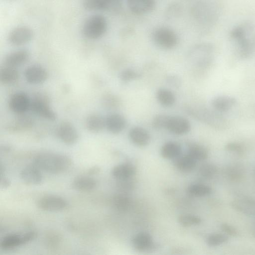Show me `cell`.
Returning <instances> with one entry per match:
<instances>
[{
    "label": "cell",
    "instance_id": "cell-4",
    "mask_svg": "<svg viewBox=\"0 0 255 255\" xmlns=\"http://www.w3.org/2000/svg\"><path fill=\"white\" fill-rule=\"evenodd\" d=\"M152 39L157 46L165 49L174 48L178 42V37L175 32L170 28L163 27L153 31Z\"/></svg>",
    "mask_w": 255,
    "mask_h": 255
},
{
    "label": "cell",
    "instance_id": "cell-42",
    "mask_svg": "<svg viewBox=\"0 0 255 255\" xmlns=\"http://www.w3.org/2000/svg\"><path fill=\"white\" fill-rule=\"evenodd\" d=\"M0 185L1 187L6 188L9 187L10 184V181L4 176H0Z\"/></svg>",
    "mask_w": 255,
    "mask_h": 255
},
{
    "label": "cell",
    "instance_id": "cell-38",
    "mask_svg": "<svg viewBox=\"0 0 255 255\" xmlns=\"http://www.w3.org/2000/svg\"><path fill=\"white\" fill-rule=\"evenodd\" d=\"M170 116L164 114L156 115L153 119L152 125L156 129L166 128V125Z\"/></svg>",
    "mask_w": 255,
    "mask_h": 255
},
{
    "label": "cell",
    "instance_id": "cell-32",
    "mask_svg": "<svg viewBox=\"0 0 255 255\" xmlns=\"http://www.w3.org/2000/svg\"><path fill=\"white\" fill-rule=\"evenodd\" d=\"M212 191V188L206 185L195 184L189 186L188 188V193L195 197H203L210 195Z\"/></svg>",
    "mask_w": 255,
    "mask_h": 255
},
{
    "label": "cell",
    "instance_id": "cell-2",
    "mask_svg": "<svg viewBox=\"0 0 255 255\" xmlns=\"http://www.w3.org/2000/svg\"><path fill=\"white\" fill-rule=\"evenodd\" d=\"M33 163L41 170L52 174H59L70 168L72 160L66 155L45 152L35 155Z\"/></svg>",
    "mask_w": 255,
    "mask_h": 255
},
{
    "label": "cell",
    "instance_id": "cell-24",
    "mask_svg": "<svg viewBox=\"0 0 255 255\" xmlns=\"http://www.w3.org/2000/svg\"><path fill=\"white\" fill-rule=\"evenodd\" d=\"M129 137L133 143L140 146L146 145L150 140V136L147 131L139 127L131 128L129 131Z\"/></svg>",
    "mask_w": 255,
    "mask_h": 255
},
{
    "label": "cell",
    "instance_id": "cell-29",
    "mask_svg": "<svg viewBox=\"0 0 255 255\" xmlns=\"http://www.w3.org/2000/svg\"><path fill=\"white\" fill-rule=\"evenodd\" d=\"M156 98L159 103L164 107L172 106L175 101L174 94L169 90L161 88L156 92Z\"/></svg>",
    "mask_w": 255,
    "mask_h": 255
},
{
    "label": "cell",
    "instance_id": "cell-44",
    "mask_svg": "<svg viewBox=\"0 0 255 255\" xmlns=\"http://www.w3.org/2000/svg\"><path fill=\"white\" fill-rule=\"evenodd\" d=\"M252 235L254 238H255V227L253 230Z\"/></svg>",
    "mask_w": 255,
    "mask_h": 255
},
{
    "label": "cell",
    "instance_id": "cell-31",
    "mask_svg": "<svg viewBox=\"0 0 255 255\" xmlns=\"http://www.w3.org/2000/svg\"><path fill=\"white\" fill-rule=\"evenodd\" d=\"M32 119L24 114L19 115L13 124L10 125V129L12 130H24L30 128L33 125Z\"/></svg>",
    "mask_w": 255,
    "mask_h": 255
},
{
    "label": "cell",
    "instance_id": "cell-20",
    "mask_svg": "<svg viewBox=\"0 0 255 255\" xmlns=\"http://www.w3.org/2000/svg\"><path fill=\"white\" fill-rule=\"evenodd\" d=\"M130 10L136 14L147 13L154 8V0H128Z\"/></svg>",
    "mask_w": 255,
    "mask_h": 255
},
{
    "label": "cell",
    "instance_id": "cell-14",
    "mask_svg": "<svg viewBox=\"0 0 255 255\" xmlns=\"http://www.w3.org/2000/svg\"><path fill=\"white\" fill-rule=\"evenodd\" d=\"M22 180L29 185H37L42 181L41 169L35 164H29L22 168L20 173Z\"/></svg>",
    "mask_w": 255,
    "mask_h": 255
},
{
    "label": "cell",
    "instance_id": "cell-6",
    "mask_svg": "<svg viewBox=\"0 0 255 255\" xmlns=\"http://www.w3.org/2000/svg\"><path fill=\"white\" fill-rule=\"evenodd\" d=\"M37 236L34 231H29L23 234H12L4 237L0 243L1 249L11 250L29 243Z\"/></svg>",
    "mask_w": 255,
    "mask_h": 255
},
{
    "label": "cell",
    "instance_id": "cell-13",
    "mask_svg": "<svg viewBox=\"0 0 255 255\" xmlns=\"http://www.w3.org/2000/svg\"><path fill=\"white\" fill-rule=\"evenodd\" d=\"M24 74L26 81L32 85L41 84L48 78L47 70L39 65H32L28 67Z\"/></svg>",
    "mask_w": 255,
    "mask_h": 255
},
{
    "label": "cell",
    "instance_id": "cell-5",
    "mask_svg": "<svg viewBox=\"0 0 255 255\" xmlns=\"http://www.w3.org/2000/svg\"><path fill=\"white\" fill-rule=\"evenodd\" d=\"M197 17L205 25L212 26L216 23L219 16L217 6L209 2H201L198 6Z\"/></svg>",
    "mask_w": 255,
    "mask_h": 255
},
{
    "label": "cell",
    "instance_id": "cell-40",
    "mask_svg": "<svg viewBox=\"0 0 255 255\" xmlns=\"http://www.w3.org/2000/svg\"><path fill=\"white\" fill-rule=\"evenodd\" d=\"M225 149L230 152L238 155L242 154L244 152L243 146L237 142H229L225 146Z\"/></svg>",
    "mask_w": 255,
    "mask_h": 255
},
{
    "label": "cell",
    "instance_id": "cell-7",
    "mask_svg": "<svg viewBox=\"0 0 255 255\" xmlns=\"http://www.w3.org/2000/svg\"><path fill=\"white\" fill-rule=\"evenodd\" d=\"M30 109L37 115L46 120L54 121L56 114L50 108L47 98L42 95L36 96L31 101Z\"/></svg>",
    "mask_w": 255,
    "mask_h": 255
},
{
    "label": "cell",
    "instance_id": "cell-37",
    "mask_svg": "<svg viewBox=\"0 0 255 255\" xmlns=\"http://www.w3.org/2000/svg\"><path fill=\"white\" fill-rule=\"evenodd\" d=\"M218 172V167L212 163H205L201 166L199 169L200 175L206 178H211Z\"/></svg>",
    "mask_w": 255,
    "mask_h": 255
},
{
    "label": "cell",
    "instance_id": "cell-35",
    "mask_svg": "<svg viewBox=\"0 0 255 255\" xmlns=\"http://www.w3.org/2000/svg\"><path fill=\"white\" fill-rule=\"evenodd\" d=\"M228 240V236L225 234L214 233L209 235L206 239V244L210 247L220 246Z\"/></svg>",
    "mask_w": 255,
    "mask_h": 255
},
{
    "label": "cell",
    "instance_id": "cell-12",
    "mask_svg": "<svg viewBox=\"0 0 255 255\" xmlns=\"http://www.w3.org/2000/svg\"><path fill=\"white\" fill-rule=\"evenodd\" d=\"M57 135L66 145L75 144L78 140L79 134L75 127L69 122H63L58 127Z\"/></svg>",
    "mask_w": 255,
    "mask_h": 255
},
{
    "label": "cell",
    "instance_id": "cell-18",
    "mask_svg": "<svg viewBox=\"0 0 255 255\" xmlns=\"http://www.w3.org/2000/svg\"><path fill=\"white\" fill-rule=\"evenodd\" d=\"M29 57L30 54L27 50H17L8 54L4 62L6 65L17 68L26 63Z\"/></svg>",
    "mask_w": 255,
    "mask_h": 255
},
{
    "label": "cell",
    "instance_id": "cell-17",
    "mask_svg": "<svg viewBox=\"0 0 255 255\" xmlns=\"http://www.w3.org/2000/svg\"><path fill=\"white\" fill-rule=\"evenodd\" d=\"M126 126L125 118L121 115L114 113L105 119V127L112 133H119L124 130Z\"/></svg>",
    "mask_w": 255,
    "mask_h": 255
},
{
    "label": "cell",
    "instance_id": "cell-16",
    "mask_svg": "<svg viewBox=\"0 0 255 255\" xmlns=\"http://www.w3.org/2000/svg\"><path fill=\"white\" fill-rule=\"evenodd\" d=\"M231 206L238 212L247 216L255 215V199L247 197H240L233 200Z\"/></svg>",
    "mask_w": 255,
    "mask_h": 255
},
{
    "label": "cell",
    "instance_id": "cell-22",
    "mask_svg": "<svg viewBox=\"0 0 255 255\" xmlns=\"http://www.w3.org/2000/svg\"><path fill=\"white\" fill-rule=\"evenodd\" d=\"M132 244L135 249L139 251H145L153 248L152 238L146 232H140L135 235L132 239Z\"/></svg>",
    "mask_w": 255,
    "mask_h": 255
},
{
    "label": "cell",
    "instance_id": "cell-11",
    "mask_svg": "<svg viewBox=\"0 0 255 255\" xmlns=\"http://www.w3.org/2000/svg\"><path fill=\"white\" fill-rule=\"evenodd\" d=\"M31 101L27 94L18 92L12 94L8 101L10 109L18 115L24 114L30 109Z\"/></svg>",
    "mask_w": 255,
    "mask_h": 255
},
{
    "label": "cell",
    "instance_id": "cell-1",
    "mask_svg": "<svg viewBox=\"0 0 255 255\" xmlns=\"http://www.w3.org/2000/svg\"><path fill=\"white\" fill-rule=\"evenodd\" d=\"M230 36L240 58L246 59L255 53V25L252 22L246 21L235 26Z\"/></svg>",
    "mask_w": 255,
    "mask_h": 255
},
{
    "label": "cell",
    "instance_id": "cell-10",
    "mask_svg": "<svg viewBox=\"0 0 255 255\" xmlns=\"http://www.w3.org/2000/svg\"><path fill=\"white\" fill-rule=\"evenodd\" d=\"M84 8L89 11H114L121 6V0H84Z\"/></svg>",
    "mask_w": 255,
    "mask_h": 255
},
{
    "label": "cell",
    "instance_id": "cell-15",
    "mask_svg": "<svg viewBox=\"0 0 255 255\" xmlns=\"http://www.w3.org/2000/svg\"><path fill=\"white\" fill-rule=\"evenodd\" d=\"M166 128L173 134L182 135L187 133L190 129V124L186 119L181 117H169Z\"/></svg>",
    "mask_w": 255,
    "mask_h": 255
},
{
    "label": "cell",
    "instance_id": "cell-41",
    "mask_svg": "<svg viewBox=\"0 0 255 255\" xmlns=\"http://www.w3.org/2000/svg\"><path fill=\"white\" fill-rule=\"evenodd\" d=\"M221 229L227 235L233 237H236L239 235V231L235 227L229 224H222Z\"/></svg>",
    "mask_w": 255,
    "mask_h": 255
},
{
    "label": "cell",
    "instance_id": "cell-21",
    "mask_svg": "<svg viewBox=\"0 0 255 255\" xmlns=\"http://www.w3.org/2000/svg\"><path fill=\"white\" fill-rule=\"evenodd\" d=\"M97 182L93 177L89 176H79L76 177L72 183L75 190L81 192L93 190L97 186Z\"/></svg>",
    "mask_w": 255,
    "mask_h": 255
},
{
    "label": "cell",
    "instance_id": "cell-28",
    "mask_svg": "<svg viewBox=\"0 0 255 255\" xmlns=\"http://www.w3.org/2000/svg\"><path fill=\"white\" fill-rule=\"evenodd\" d=\"M174 165L179 170L183 172H189L193 170L196 166V161L187 154L179 156L175 158Z\"/></svg>",
    "mask_w": 255,
    "mask_h": 255
},
{
    "label": "cell",
    "instance_id": "cell-26",
    "mask_svg": "<svg viewBox=\"0 0 255 255\" xmlns=\"http://www.w3.org/2000/svg\"><path fill=\"white\" fill-rule=\"evenodd\" d=\"M181 152L180 145L173 141L165 143L160 150L161 155L165 159H175L180 156Z\"/></svg>",
    "mask_w": 255,
    "mask_h": 255
},
{
    "label": "cell",
    "instance_id": "cell-9",
    "mask_svg": "<svg viewBox=\"0 0 255 255\" xmlns=\"http://www.w3.org/2000/svg\"><path fill=\"white\" fill-rule=\"evenodd\" d=\"M37 206L40 209L48 212H57L67 208L68 202L64 198L57 195H46L37 201Z\"/></svg>",
    "mask_w": 255,
    "mask_h": 255
},
{
    "label": "cell",
    "instance_id": "cell-39",
    "mask_svg": "<svg viewBox=\"0 0 255 255\" xmlns=\"http://www.w3.org/2000/svg\"><path fill=\"white\" fill-rule=\"evenodd\" d=\"M139 76V74L135 71L127 69L123 70L120 74V78L122 81H128L136 79Z\"/></svg>",
    "mask_w": 255,
    "mask_h": 255
},
{
    "label": "cell",
    "instance_id": "cell-34",
    "mask_svg": "<svg viewBox=\"0 0 255 255\" xmlns=\"http://www.w3.org/2000/svg\"><path fill=\"white\" fill-rule=\"evenodd\" d=\"M226 174L230 180L237 181L243 178L245 175V171L240 165L232 164L227 168Z\"/></svg>",
    "mask_w": 255,
    "mask_h": 255
},
{
    "label": "cell",
    "instance_id": "cell-30",
    "mask_svg": "<svg viewBox=\"0 0 255 255\" xmlns=\"http://www.w3.org/2000/svg\"><path fill=\"white\" fill-rule=\"evenodd\" d=\"M187 154L196 161H202L207 158L208 151L203 145L193 144L189 146Z\"/></svg>",
    "mask_w": 255,
    "mask_h": 255
},
{
    "label": "cell",
    "instance_id": "cell-33",
    "mask_svg": "<svg viewBox=\"0 0 255 255\" xmlns=\"http://www.w3.org/2000/svg\"><path fill=\"white\" fill-rule=\"evenodd\" d=\"M114 206L118 210L125 211L130 206L131 201L125 194H118L113 198Z\"/></svg>",
    "mask_w": 255,
    "mask_h": 255
},
{
    "label": "cell",
    "instance_id": "cell-25",
    "mask_svg": "<svg viewBox=\"0 0 255 255\" xmlns=\"http://www.w3.org/2000/svg\"><path fill=\"white\" fill-rule=\"evenodd\" d=\"M86 126L91 132H99L105 127V119L97 114H91L86 119Z\"/></svg>",
    "mask_w": 255,
    "mask_h": 255
},
{
    "label": "cell",
    "instance_id": "cell-43",
    "mask_svg": "<svg viewBox=\"0 0 255 255\" xmlns=\"http://www.w3.org/2000/svg\"><path fill=\"white\" fill-rule=\"evenodd\" d=\"M100 171V168L98 167L95 166L91 168L89 170V174L90 175H93L95 174H97V173L99 172Z\"/></svg>",
    "mask_w": 255,
    "mask_h": 255
},
{
    "label": "cell",
    "instance_id": "cell-23",
    "mask_svg": "<svg viewBox=\"0 0 255 255\" xmlns=\"http://www.w3.org/2000/svg\"><path fill=\"white\" fill-rule=\"evenodd\" d=\"M111 173L112 175L119 180L130 179L136 173V168L132 164L122 163L114 166Z\"/></svg>",
    "mask_w": 255,
    "mask_h": 255
},
{
    "label": "cell",
    "instance_id": "cell-36",
    "mask_svg": "<svg viewBox=\"0 0 255 255\" xmlns=\"http://www.w3.org/2000/svg\"><path fill=\"white\" fill-rule=\"evenodd\" d=\"M178 222L184 227H190L199 225L201 223V219L197 216L185 214L179 217Z\"/></svg>",
    "mask_w": 255,
    "mask_h": 255
},
{
    "label": "cell",
    "instance_id": "cell-19",
    "mask_svg": "<svg viewBox=\"0 0 255 255\" xmlns=\"http://www.w3.org/2000/svg\"><path fill=\"white\" fill-rule=\"evenodd\" d=\"M237 100L233 97L222 95L216 97L212 101L213 108L219 112H226L237 104Z\"/></svg>",
    "mask_w": 255,
    "mask_h": 255
},
{
    "label": "cell",
    "instance_id": "cell-3",
    "mask_svg": "<svg viewBox=\"0 0 255 255\" xmlns=\"http://www.w3.org/2000/svg\"><path fill=\"white\" fill-rule=\"evenodd\" d=\"M108 28L106 18L102 15L93 14L84 21L81 28L83 36L89 40H96L106 33Z\"/></svg>",
    "mask_w": 255,
    "mask_h": 255
},
{
    "label": "cell",
    "instance_id": "cell-27",
    "mask_svg": "<svg viewBox=\"0 0 255 255\" xmlns=\"http://www.w3.org/2000/svg\"><path fill=\"white\" fill-rule=\"evenodd\" d=\"M19 78V72L16 68L6 65L0 71V80L5 85L15 83Z\"/></svg>",
    "mask_w": 255,
    "mask_h": 255
},
{
    "label": "cell",
    "instance_id": "cell-8",
    "mask_svg": "<svg viewBox=\"0 0 255 255\" xmlns=\"http://www.w3.org/2000/svg\"><path fill=\"white\" fill-rule=\"evenodd\" d=\"M33 36V31L31 28L21 25L14 28L9 32L8 40L11 45L20 46L31 41Z\"/></svg>",
    "mask_w": 255,
    "mask_h": 255
}]
</instances>
